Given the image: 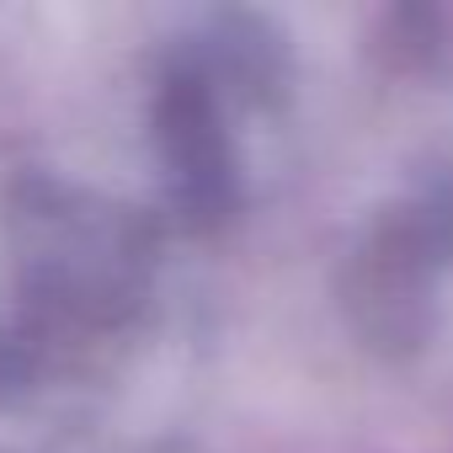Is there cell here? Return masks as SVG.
<instances>
[{"instance_id":"obj_1","label":"cell","mask_w":453,"mask_h":453,"mask_svg":"<svg viewBox=\"0 0 453 453\" xmlns=\"http://www.w3.org/2000/svg\"><path fill=\"white\" fill-rule=\"evenodd\" d=\"M0 251L22 320L43 347L102 342L144 315L160 230L91 181L22 165L0 192Z\"/></svg>"},{"instance_id":"obj_2","label":"cell","mask_w":453,"mask_h":453,"mask_svg":"<svg viewBox=\"0 0 453 453\" xmlns=\"http://www.w3.org/2000/svg\"><path fill=\"white\" fill-rule=\"evenodd\" d=\"M283 91L288 49L262 17L219 12L160 49L144 128L160 171V203L176 230L213 235L246 208L235 118L283 102Z\"/></svg>"},{"instance_id":"obj_3","label":"cell","mask_w":453,"mask_h":453,"mask_svg":"<svg viewBox=\"0 0 453 453\" xmlns=\"http://www.w3.org/2000/svg\"><path fill=\"white\" fill-rule=\"evenodd\" d=\"M432 224L395 213L368 235L347 267V315L373 347H411L426 331Z\"/></svg>"},{"instance_id":"obj_4","label":"cell","mask_w":453,"mask_h":453,"mask_svg":"<svg viewBox=\"0 0 453 453\" xmlns=\"http://www.w3.org/2000/svg\"><path fill=\"white\" fill-rule=\"evenodd\" d=\"M43 363H49V347L27 331V320H22V315H17V320L0 315V405H6V400H22V395L38 384Z\"/></svg>"},{"instance_id":"obj_5","label":"cell","mask_w":453,"mask_h":453,"mask_svg":"<svg viewBox=\"0 0 453 453\" xmlns=\"http://www.w3.org/2000/svg\"><path fill=\"white\" fill-rule=\"evenodd\" d=\"M150 453H197V448H187V442H160V448H150Z\"/></svg>"}]
</instances>
